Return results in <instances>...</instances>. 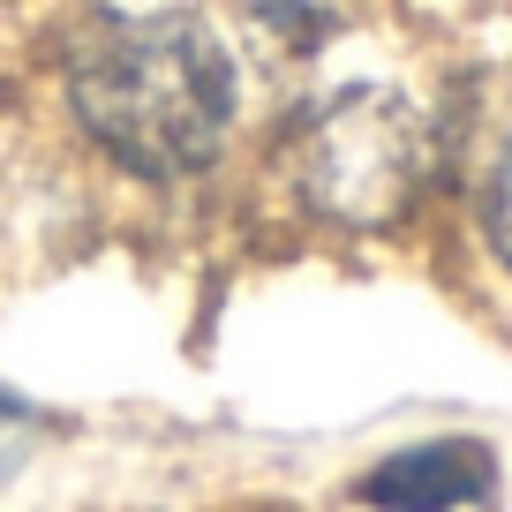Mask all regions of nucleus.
Returning a JSON list of instances; mask_svg holds the SVG:
<instances>
[{
    "mask_svg": "<svg viewBox=\"0 0 512 512\" xmlns=\"http://www.w3.org/2000/svg\"><path fill=\"white\" fill-rule=\"evenodd\" d=\"M497 490V460L482 437H430V445H407L392 460H377L354 497L369 512H460V505H482Z\"/></svg>",
    "mask_w": 512,
    "mask_h": 512,
    "instance_id": "3",
    "label": "nucleus"
},
{
    "mask_svg": "<svg viewBox=\"0 0 512 512\" xmlns=\"http://www.w3.org/2000/svg\"><path fill=\"white\" fill-rule=\"evenodd\" d=\"M445 166L437 121L400 91H332L294 121L287 181L332 226H400Z\"/></svg>",
    "mask_w": 512,
    "mask_h": 512,
    "instance_id": "2",
    "label": "nucleus"
},
{
    "mask_svg": "<svg viewBox=\"0 0 512 512\" xmlns=\"http://www.w3.org/2000/svg\"><path fill=\"white\" fill-rule=\"evenodd\" d=\"M482 226H490V249L512 264V144H505V159H497L490 189H482Z\"/></svg>",
    "mask_w": 512,
    "mask_h": 512,
    "instance_id": "5",
    "label": "nucleus"
},
{
    "mask_svg": "<svg viewBox=\"0 0 512 512\" xmlns=\"http://www.w3.org/2000/svg\"><path fill=\"white\" fill-rule=\"evenodd\" d=\"M16 422H31V415H23V407L0 392V467H16V445H8V430H16Z\"/></svg>",
    "mask_w": 512,
    "mask_h": 512,
    "instance_id": "6",
    "label": "nucleus"
},
{
    "mask_svg": "<svg viewBox=\"0 0 512 512\" xmlns=\"http://www.w3.org/2000/svg\"><path fill=\"white\" fill-rule=\"evenodd\" d=\"M219 8H226V16H234L264 53H272V61H309V53H324V46L354 23V8H362V0H219Z\"/></svg>",
    "mask_w": 512,
    "mask_h": 512,
    "instance_id": "4",
    "label": "nucleus"
},
{
    "mask_svg": "<svg viewBox=\"0 0 512 512\" xmlns=\"http://www.w3.org/2000/svg\"><path fill=\"white\" fill-rule=\"evenodd\" d=\"M68 106L113 166L144 181H181L226 151L234 61L181 8L106 16L68 46Z\"/></svg>",
    "mask_w": 512,
    "mask_h": 512,
    "instance_id": "1",
    "label": "nucleus"
}]
</instances>
